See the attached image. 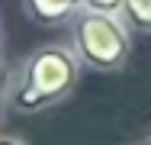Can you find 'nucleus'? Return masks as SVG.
<instances>
[{"label": "nucleus", "mask_w": 151, "mask_h": 145, "mask_svg": "<svg viewBox=\"0 0 151 145\" xmlns=\"http://www.w3.org/2000/svg\"><path fill=\"white\" fill-rule=\"evenodd\" d=\"M0 145H26V142L16 139V136H0Z\"/></svg>", "instance_id": "obj_6"}, {"label": "nucleus", "mask_w": 151, "mask_h": 145, "mask_svg": "<svg viewBox=\"0 0 151 145\" xmlns=\"http://www.w3.org/2000/svg\"><path fill=\"white\" fill-rule=\"evenodd\" d=\"M0 94H3V90H0Z\"/></svg>", "instance_id": "obj_9"}, {"label": "nucleus", "mask_w": 151, "mask_h": 145, "mask_svg": "<svg viewBox=\"0 0 151 145\" xmlns=\"http://www.w3.org/2000/svg\"><path fill=\"white\" fill-rule=\"evenodd\" d=\"M125 0H84V10L90 13H119Z\"/></svg>", "instance_id": "obj_5"}, {"label": "nucleus", "mask_w": 151, "mask_h": 145, "mask_svg": "<svg viewBox=\"0 0 151 145\" xmlns=\"http://www.w3.org/2000/svg\"><path fill=\"white\" fill-rule=\"evenodd\" d=\"M132 29L119 13H90L81 10L71 20V49L81 68L93 71H119L132 52Z\"/></svg>", "instance_id": "obj_2"}, {"label": "nucleus", "mask_w": 151, "mask_h": 145, "mask_svg": "<svg viewBox=\"0 0 151 145\" xmlns=\"http://www.w3.org/2000/svg\"><path fill=\"white\" fill-rule=\"evenodd\" d=\"M77 74L81 61L71 45H42L23 61L19 81L10 87V103L19 113H39L45 107H55L74 90Z\"/></svg>", "instance_id": "obj_1"}, {"label": "nucleus", "mask_w": 151, "mask_h": 145, "mask_svg": "<svg viewBox=\"0 0 151 145\" xmlns=\"http://www.w3.org/2000/svg\"><path fill=\"white\" fill-rule=\"evenodd\" d=\"M23 7L39 26H64L84 10V0H23Z\"/></svg>", "instance_id": "obj_3"}, {"label": "nucleus", "mask_w": 151, "mask_h": 145, "mask_svg": "<svg viewBox=\"0 0 151 145\" xmlns=\"http://www.w3.org/2000/svg\"><path fill=\"white\" fill-rule=\"evenodd\" d=\"M142 145H151V136H148V139H145V142H142Z\"/></svg>", "instance_id": "obj_7"}, {"label": "nucleus", "mask_w": 151, "mask_h": 145, "mask_svg": "<svg viewBox=\"0 0 151 145\" xmlns=\"http://www.w3.org/2000/svg\"><path fill=\"white\" fill-rule=\"evenodd\" d=\"M0 107H3V94H0Z\"/></svg>", "instance_id": "obj_8"}, {"label": "nucleus", "mask_w": 151, "mask_h": 145, "mask_svg": "<svg viewBox=\"0 0 151 145\" xmlns=\"http://www.w3.org/2000/svg\"><path fill=\"white\" fill-rule=\"evenodd\" d=\"M119 16L125 20L129 29L151 32V0H125L122 10H119Z\"/></svg>", "instance_id": "obj_4"}]
</instances>
